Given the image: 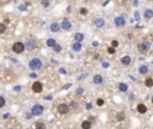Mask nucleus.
<instances>
[{"mask_svg":"<svg viewBox=\"0 0 153 129\" xmlns=\"http://www.w3.org/2000/svg\"><path fill=\"white\" fill-rule=\"evenodd\" d=\"M41 67H42V61H41L38 57H34V59H31V60L29 61V68H30L32 72L40 69Z\"/></svg>","mask_w":153,"mask_h":129,"instance_id":"f257e3e1","label":"nucleus"},{"mask_svg":"<svg viewBox=\"0 0 153 129\" xmlns=\"http://www.w3.org/2000/svg\"><path fill=\"white\" fill-rule=\"evenodd\" d=\"M25 50V44L23 42H14L12 46V52L16 54H22Z\"/></svg>","mask_w":153,"mask_h":129,"instance_id":"f03ea898","label":"nucleus"},{"mask_svg":"<svg viewBox=\"0 0 153 129\" xmlns=\"http://www.w3.org/2000/svg\"><path fill=\"white\" fill-rule=\"evenodd\" d=\"M43 106L41 105V104H35L32 108H31V115L32 116H40V115H42V112H43Z\"/></svg>","mask_w":153,"mask_h":129,"instance_id":"7ed1b4c3","label":"nucleus"},{"mask_svg":"<svg viewBox=\"0 0 153 129\" xmlns=\"http://www.w3.org/2000/svg\"><path fill=\"white\" fill-rule=\"evenodd\" d=\"M57 112L60 114V115H67L68 112H70V106L67 105V104H59L57 105Z\"/></svg>","mask_w":153,"mask_h":129,"instance_id":"20e7f679","label":"nucleus"},{"mask_svg":"<svg viewBox=\"0 0 153 129\" xmlns=\"http://www.w3.org/2000/svg\"><path fill=\"white\" fill-rule=\"evenodd\" d=\"M138 49H139V52H141V53H146V52H148V50L151 49V43L145 41V42L140 43V44L138 46Z\"/></svg>","mask_w":153,"mask_h":129,"instance_id":"39448f33","label":"nucleus"},{"mask_svg":"<svg viewBox=\"0 0 153 129\" xmlns=\"http://www.w3.org/2000/svg\"><path fill=\"white\" fill-rule=\"evenodd\" d=\"M114 23H115V25L117 28H123L126 25V19H125L123 16H118V17L114 19Z\"/></svg>","mask_w":153,"mask_h":129,"instance_id":"423d86ee","label":"nucleus"},{"mask_svg":"<svg viewBox=\"0 0 153 129\" xmlns=\"http://www.w3.org/2000/svg\"><path fill=\"white\" fill-rule=\"evenodd\" d=\"M31 89H32V91L35 93H41L43 91V85H42L41 81H35V83L32 84Z\"/></svg>","mask_w":153,"mask_h":129,"instance_id":"0eeeda50","label":"nucleus"},{"mask_svg":"<svg viewBox=\"0 0 153 129\" xmlns=\"http://www.w3.org/2000/svg\"><path fill=\"white\" fill-rule=\"evenodd\" d=\"M25 44V49H29V50H32L35 47H36V42L34 41V39H28L27 43H24Z\"/></svg>","mask_w":153,"mask_h":129,"instance_id":"6e6552de","label":"nucleus"},{"mask_svg":"<svg viewBox=\"0 0 153 129\" xmlns=\"http://www.w3.org/2000/svg\"><path fill=\"white\" fill-rule=\"evenodd\" d=\"M60 26H61L63 30H71V29H72V23L68 22V20H63L62 23L60 24Z\"/></svg>","mask_w":153,"mask_h":129,"instance_id":"1a4fd4ad","label":"nucleus"},{"mask_svg":"<svg viewBox=\"0 0 153 129\" xmlns=\"http://www.w3.org/2000/svg\"><path fill=\"white\" fill-rule=\"evenodd\" d=\"M132 62V59H130V56L129 55H125L122 59H121V64H123V66H129Z\"/></svg>","mask_w":153,"mask_h":129,"instance_id":"9d476101","label":"nucleus"},{"mask_svg":"<svg viewBox=\"0 0 153 129\" xmlns=\"http://www.w3.org/2000/svg\"><path fill=\"white\" fill-rule=\"evenodd\" d=\"M138 112L139 114H141V115H144V114H146L147 112V108H146V105L145 104H142V103H140V104H138Z\"/></svg>","mask_w":153,"mask_h":129,"instance_id":"9b49d317","label":"nucleus"},{"mask_svg":"<svg viewBox=\"0 0 153 129\" xmlns=\"http://www.w3.org/2000/svg\"><path fill=\"white\" fill-rule=\"evenodd\" d=\"M105 25V20L103 18H97L95 20V26L96 28H103Z\"/></svg>","mask_w":153,"mask_h":129,"instance_id":"f8f14e48","label":"nucleus"},{"mask_svg":"<svg viewBox=\"0 0 153 129\" xmlns=\"http://www.w3.org/2000/svg\"><path fill=\"white\" fill-rule=\"evenodd\" d=\"M81 49H83V44H81V42H74L72 44V50L73 52H80Z\"/></svg>","mask_w":153,"mask_h":129,"instance_id":"ddd939ff","label":"nucleus"},{"mask_svg":"<svg viewBox=\"0 0 153 129\" xmlns=\"http://www.w3.org/2000/svg\"><path fill=\"white\" fill-rule=\"evenodd\" d=\"M93 84H96V85L103 84V77H102L100 74H96V75L93 77Z\"/></svg>","mask_w":153,"mask_h":129,"instance_id":"4468645a","label":"nucleus"},{"mask_svg":"<svg viewBox=\"0 0 153 129\" xmlns=\"http://www.w3.org/2000/svg\"><path fill=\"white\" fill-rule=\"evenodd\" d=\"M60 29H61V26L57 23H52L50 24V31L52 32H57V31H60Z\"/></svg>","mask_w":153,"mask_h":129,"instance_id":"2eb2a0df","label":"nucleus"},{"mask_svg":"<svg viewBox=\"0 0 153 129\" xmlns=\"http://www.w3.org/2000/svg\"><path fill=\"white\" fill-rule=\"evenodd\" d=\"M118 90H120V92H127L128 91V85L126 83H120L118 84Z\"/></svg>","mask_w":153,"mask_h":129,"instance_id":"dca6fc26","label":"nucleus"},{"mask_svg":"<svg viewBox=\"0 0 153 129\" xmlns=\"http://www.w3.org/2000/svg\"><path fill=\"white\" fill-rule=\"evenodd\" d=\"M74 39H75V42H81L85 36H84V34H81V32H77V34H74Z\"/></svg>","mask_w":153,"mask_h":129,"instance_id":"f3484780","label":"nucleus"},{"mask_svg":"<svg viewBox=\"0 0 153 129\" xmlns=\"http://www.w3.org/2000/svg\"><path fill=\"white\" fill-rule=\"evenodd\" d=\"M139 73L140 74H147L148 73V66H146V64H141V66L139 67Z\"/></svg>","mask_w":153,"mask_h":129,"instance_id":"a211bd4d","label":"nucleus"},{"mask_svg":"<svg viewBox=\"0 0 153 129\" xmlns=\"http://www.w3.org/2000/svg\"><path fill=\"white\" fill-rule=\"evenodd\" d=\"M116 118L118 121H123L125 118H126V114L123 112V111H118L116 114Z\"/></svg>","mask_w":153,"mask_h":129,"instance_id":"6ab92c4d","label":"nucleus"},{"mask_svg":"<svg viewBox=\"0 0 153 129\" xmlns=\"http://www.w3.org/2000/svg\"><path fill=\"white\" fill-rule=\"evenodd\" d=\"M144 17L145 18H147V19H151L153 17V11L152 10H146L145 13H144Z\"/></svg>","mask_w":153,"mask_h":129,"instance_id":"aec40b11","label":"nucleus"},{"mask_svg":"<svg viewBox=\"0 0 153 129\" xmlns=\"http://www.w3.org/2000/svg\"><path fill=\"white\" fill-rule=\"evenodd\" d=\"M55 44H56V41H55L54 38H48V39H47V46H48V47L54 48Z\"/></svg>","mask_w":153,"mask_h":129,"instance_id":"412c9836","label":"nucleus"},{"mask_svg":"<svg viewBox=\"0 0 153 129\" xmlns=\"http://www.w3.org/2000/svg\"><path fill=\"white\" fill-rule=\"evenodd\" d=\"M81 128L83 129H90L91 128V122L90 121H84L81 123Z\"/></svg>","mask_w":153,"mask_h":129,"instance_id":"4be33fe9","label":"nucleus"},{"mask_svg":"<svg viewBox=\"0 0 153 129\" xmlns=\"http://www.w3.org/2000/svg\"><path fill=\"white\" fill-rule=\"evenodd\" d=\"M145 85H146L147 87H153V79L152 78H147V79L145 80Z\"/></svg>","mask_w":153,"mask_h":129,"instance_id":"5701e85b","label":"nucleus"},{"mask_svg":"<svg viewBox=\"0 0 153 129\" xmlns=\"http://www.w3.org/2000/svg\"><path fill=\"white\" fill-rule=\"evenodd\" d=\"M35 129H45V126L43 122H37L36 126H35Z\"/></svg>","mask_w":153,"mask_h":129,"instance_id":"b1692460","label":"nucleus"},{"mask_svg":"<svg viewBox=\"0 0 153 129\" xmlns=\"http://www.w3.org/2000/svg\"><path fill=\"white\" fill-rule=\"evenodd\" d=\"M5 104H6V99H5L2 96H0V109H1V108H4V106H5Z\"/></svg>","mask_w":153,"mask_h":129,"instance_id":"393cba45","label":"nucleus"},{"mask_svg":"<svg viewBox=\"0 0 153 129\" xmlns=\"http://www.w3.org/2000/svg\"><path fill=\"white\" fill-rule=\"evenodd\" d=\"M6 31V25L4 23H0V34H4Z\"/></svg>","mask_w":153,"mask_h":129,"instance_id":"a878e982","label":"nucleus"},{"mask_svg":"<svg viewBox=\"0 0 153 129\" xmlns=\"http://www.w3.org/2000/svg\"><path fill=\"white\" fill-rule=\"evenodd\" d=\"M61 49H62V47L60 46V44H57V43L54 46V52H56V53H60V52H61Z\"/></svg>","mask_w":153,"mask_h":129,"instance_id":"bb28decb","label":"nucleus"},{"mask_svg":"<svg viewBox=\"0 0 153 129\" xmlns=\"http://www.w3.org/2000/svg\"><path fill=\"white\" fill-rule=\"evenodd\" d=\"M97 105H98V106H102V105H104V99H102V98H98V99H97Z\"/></svg>","mask_w":153,"mask_h":129,"instance_id":"cd10ccee","label":"nucleus"},{"mask_svg":"<svg viewBox=\"0 0 153 129\" xmlns=\"http://www.w3.org/2000/svg\"><path fill=\"white\" fill-rule=\"evenodd\" d=\"M111 47H112V48H117V47H118V41L114 39V41L111 42Z\"/></svg>","mask_w":153,"mask_h":129,"instance_id":"c85d7f7f","label":"nucleus"},{"mask_svg":"<svg viewBox=\"0 0 153 129\" xmlns=\"http://www.w3.org/2000/svg\"><path fill=\"white\" fill-rule=\"evenodd\" d=\"M108 53H109V54H115V48L109 47V48H108Z\"/></svg>","mask_w":153,"mask_h":129,"instance_id":"c756f323","label":"nucleus"},{"mask_svg":"<svg viewBox=\"0 0 153 129\" xmlns=\"http://www.w3.org/2000/svg\"><path fill=\"white\" fill-rule=\"evenodd\" d=\"M42 5L44 7H48L49 6V0H42Z\"/></svg>","mask_w":153,"mask_h":129,"instance_id":"7c9ffc66","label":"nucleus"},{"mask_svg":"<svg viewBox=\"0 0 153 129\" xmlns=\"http://www.w3.org/2000/svg\"><path fill=\"white\" fill-rule=\"evenodd\" d=\"M83 93H84V89H83V87L77 89V94H83Z\"/></svg>","mask_w":153,"mask_h":129,"instance_id":"2f4dec72","label":"nucleus"},{"mask_svg":"<svg viewBox=\"0 0 153 129\" xmlns=\"http://www.w3.org/2000/svg\"><path fill=\"white\" fill-rule=\"evenodd\" d=\"M134 16H135V19H136V20H139V19H140V13H139L138 11H135Z\"/></svg>","mask_w":153,"mask_h":129,"instance_id":"473e14b6","label":"nucleus"},{"mask_svg":"<svg viewBox=\"0 0 153 129\" xmlns=\"http://www.w3.org/2000/svg\"><path fill=\"white\" fill-rule=\"evenodd\" d=\"M59 72H60L61 74H63V75H66V74H67V72H66V69H65V68H60V69H59Z\"/></svg>","mask_w":153,"mask_h":129,"instance_id":"72a5a7b5","label":"nucleus"},{"mask_svg":"<svg viewBox=\"0 0 153 129\" xmlns=\"http://www.w3.org/2000/svg\"><path fill=\"white\" fill-rule=\"evenodd\" d=\"M86 77H87V73H84L83 75L78 77V80H81V79H84V78H86Z\"/></svg>","mask_w":153,"mask_h":129,"instance_id":"f704fd0d","label":"nucleus"},{"mask_svg":"<svg viewBox=\"0 0 153 129\" xmlns=\"http://www.w3.org/2000/svg\"><path fill=\"white\" fill-rule=\"evenodd\" d=\"M30 78H34V79H36V78H37V74L35 73V72H31V73H30Z\"/></svg>","mask_w":153,"mask_h":129,"instance_id":"c9c22d12","label":"nucleus"},{"mask_svg":"<svg viewBox=\"0 0 153 129\" xmlns=\"http://www.w3.org/2000/svg\"><path fill=\"white\" fill-rule=\"evenodd\" d=\"M16 92H19L20 90H22V86H14V89H13Z\"/></svg>","mask_w":153,"mask_h":129,"instance_id":"e433bc0d","label":"nucleus"},{"mask_svg":"<svg viewBox=\"0 0 153 129\" xmlns=\"http://www.w3.org/2000/svg\"><path fill=\"white\" fill-rule=\"evenodd\" d=\"M80 13L81 14H86V13H87V10L86 9H80Z\"/></svg>","mask_w":153,"mask_h":129,"instance_id":"4c0bfd02","label":"nucleus"},{"mask_svg":"<svg viewBox=\"0 0 153 129\" xmlns=\"http://www.w3.org/2000/svg\"><path fill=\"white\" fill-rule=\"evenodd\" d=\"M102 66H103V68H108V67H109V62L105 61V62H103V64H102Z\"/></svg>","mask_w":153,"mask_h":129,"instance_id":"58836bf2","label":"nucleus"},{"mask_svg":"<svg viewBox=\"0 0 153 129\" xmlns=\"http://www.w3.org/2000/svg\"><path fill=\"white\" fill-rule=\"evenodd\" d=\"M44 99H47V101H52L53 97H52V96H47V97H44Z\"/></svg>","mask_w":153,"mask_h":129,"instance_id":"ea45409f","label":"nucleus"},{"mask_svg":"<svg viewBox=\"0 0 153 129\" xmlns=\"http://www.w3.org/2000/svg\"><path fill=\"white\" fill-rule=\"evenodd\" d=\"M86 109H87V110H90V109H92V105H91L90 103H89V104L86 105Z\"/></svg>","mask_w":153,"mask_h":129,"instance_id":"a19ab883","label":"nucleus"},{"mask_svg":"<svg viewBox=\"0 0 153 129\" xmlns=\"http://www.w3.org/2000/svg\"><path fill=\"white\" fill-rule=\"evenodd\" d=\"M19 9H20V10H22V11H23V10H25V9H27V7H25L24 5H20V6H19Z\"/></svg>","mask_w":153,"mask_h":129,"instance_id":"79ce46f5","label":"nucleus"},{"mask_svg":"<svg viewBox=\"0 0 153 129\" xmlns=\"http://www.w3.org/2000/svg\"><path fill=\"white\" fill-rule=\"evenodd\" d=\"M72 106H77V104H75V102H72V103H71V108H72Z\"/></svg>","mask_w":153,"mask_h":129,"instance_id":"37998d69","label":"nucleus"},{"mask_svg":"<svg viewBox=\"0 0 153 129\" xmlns=\"http://www.w3.org/2000/svg\"><path fill=\"white\" fill-rule=\"evenodd\" d=\"M93 47H98V42H93Z\"/></svg>","mask_w":153,"mask_h":129,"instance_id":"c03bdc74","label":"nucleus"},{"mask_svg":"<svg viewBox=\"0 0 153 129\" xmlns=\"http://www.w3.org/2000/svg\"><path fill=\"white\" fill-rule=\"evenodd\" d=\"M71 85H72V84H68V85H66V86H65V87H63V89H68V87H70V86H71Z\"/></svg>","mask_w":153,"mask_h":129,"instance_id":"a18cd8bd","label":"nucleus"},{"mask_svg":"<svg viewBox=\"0 0 153 129\" xmlns=\"http://www.w3.org/2000/svg\"><path fill=\"white\" fill-rule=\"evenodd\" d=\"M152 103H153V98H152Z\"/></svg>","mask_w":153,"mask_h":129,"instance_id":"49530a36","label":"nucleus"},{"mask_svg":"<svg viewBox=\"0 0 153 129\" xmlns=\"http://www.w3.org/2000/svg\"><path fill=\"white\" fill-rule=\"evenodd\" d=\"M10 129H12V128H10Z\"/></svg>","mask_w":153,"mask_h":129,"instance_id":"de8ad7c7","label":"nucleus"},{"mask_svg":"<svg viewBox=\"0 0 153 129\" xmlns=\"http://www.w3.org/2000/svg\"><path fill=\"white\" fill-rule=\"evenodd\" d=\"M152 1H153V0H152Z\"/></svg>","mask_w":153,"mask_h":129,"instance_id":"09e8293b","label":"nucleus"}]
</instances>
